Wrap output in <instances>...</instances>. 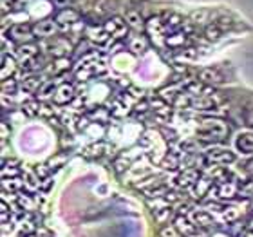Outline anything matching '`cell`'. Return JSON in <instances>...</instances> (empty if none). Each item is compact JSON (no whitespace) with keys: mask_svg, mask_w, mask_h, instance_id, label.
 <instances>
[{"mask_svg":"<svg viewBox=\"0 0 253 237\" xmlns=\"http://www.w3.org/2000/svg\"><path fill=\"white\" fill-rule=\"evenodd\" d=\"M246 172H248L250 176H253V159L246 163Z\"/></svg>","mask_w":253,"mask_h":237,"instance_id":"obj_27","label":"cell"},{"mask_svg":"<svg viewBox=\"0 0 253 237\" xmlns=\"http://www.w3.org/2000/svg\"><path fill=\"white\" fill-rule=\"evenodd\" d=\"M237 147L243 150V152H253V134L252 132H246V134H241L237 138Z\"/></svg>","mask_w":253,"mask_h":237,"instance_id":"obj_14","label":"cell"},{"mask_svg":"<svg viewBox=\"0 0 253 237\" xmlns=\"http://www.w3.org/2000/svg\"><path fill=\"white\" fill-rule=\"evenodd\" d=\"M37 54H38V49H37V46H33V44H27V46H20V47H18V56H20L22 63L35 58Z\"/></svg>","mask_w":253,"mask_h":237,"instance_id":"obj_13","label":"cell"},{"mask_svg":"<svg viewBox=\"0 0 253 237\" xmlns=\"http://www.w3.org/2000/svg\"><path fill=\"white\" fill-rule=\"evenodd\" d=\"M199 82L201 84H222L224 76L217 67H206L199 73Z\"/></svg>","mask_w":253,"mask_h":237,"instance_id":"obj_6","label":"cell"},{"mask_svg":"<svg viewBox=\"0 0 253 237\" xmlns=\"http://www.w3.org/2000/svg\"><path fill=\"white\" fill-rule=\"evenodd\" d=\"M65 159H67V156H65V154H62V156H58V158H51V159H49V169H54V167L62 165Z\"/></svg>","mask_w":253,"mask_h":237,"instance_id":"obj_24","label":"cell"},{"mask_svg":"<svg viewBox=\"0 0 253 237\" xmlns=\"http://www.w3.org/2000/svg\"><path fill=\"white\" fill-rule=\"evenodd\" d=\"M33 27L29 24H15V26L9 27V38L15 40V42L26 44L33 38Z\"/></svg>","mask_w":253,"mask_h":237,"instance_id":"obj_2","label":"cell"},{"mask_svg":"<svg viewBox=\"0 0 253 237\" xmlns=\"http://www.w3.org/2000/svg\"><path fill=\"white\" fill-rule=\"evenodd\" d=\"M58 29V24L53 18H45V20H40L33 26V33L37 37H53L54 33Z\"/></svg>","mask_w":253,"mask_h":237,"instance_id":"obj_5","label":"cell"},{"mask_svg":"<svg viewBox=\"0 0 253 237\" xmlns=\"http://www.w3.org/2000/svg\"><path fill=\"white\" fill-rule=\"evenodd\" d=\"M197 181H199V170H197V169H186L185 172L177 178V183H179V187H185V189H188V187L195 185Z\"/></svg>","mask_w":253,"mask_h":237,"instance_id":"obj_11","label":"cell"},{"mask_svg":"<svg viewBox=\"0 0 253 237\" xmlns=\"http://www.w3.org/2000/svg\"><path fill=\"white\" fill-rule=\"evenodd\" d=\"M54 96V103H58V105H63V103H69V101L74 98V89L73 85L69 84H63L58 87V91H56V95Z\"/></svg>","mask_w":253,"mask_h":237,"instance_id":"obj_10","label":"cell"},{"mask_svg":"<svg viewBox=\"0 0 253 237\" xmlns=\"http://www.w3.org/2000/svg\"><path fill=\"white\" fill-rule=\"evenodd\" d=\"M237 192L241 197H253V178L237 185Z\"/></svg>","mask_w":253,"mask_h":237,"instance_id":"obj_17","label":"cell"},{"mask_svg":"<svg viewBox=\"0 0 253 237\" xmlns=\"http://www.w3.org/2000/svg\"><path fill=\"white\" fill-rule=\"evenodd\" d=\"M163 167L165 169H175V167H179V158L175 156V154H167V158L163 161Z\"/></svg>","mask_w":253,"mask_h":237,"instance_id":"obj_20","label":"cell"},{"mask_svg":"<svg viewBox=\"0 0 253 237\" xmlns=\"http://www.w3.org/2000/svg\"><path fill=\"white\" fill-rule=\"evenodd\" d=\"M24 87H26L27 91H31V93L40 91L42 89V78H38V76H29V78L24 80Z\"/></svg>","mask_w":253,"mask_h":237,"instance_id":"obj_18","label":"cell"},{"mask_svg":"<svg viewBox=\"0 0 253 237\" xmlns=\"http://www.w3.org/2000/svg\"><path fill=\"white\" fill-rule=\"evenodd\" d=\"M54 20H56L60 29H67L69 26H73L74 22H78V13L73 9H62Z\"/></svg>","mask_w":253,"mask_h":237,"instance_id":"obj_9","label":"cell"},{"mask_svg":"<svg viewBox=\"0 0 253 237\" xmlns=\"http://www.w3.org/2000/svg\"><path fill=\"white\" fill-rule=\"evenodd\" d=\"M56 7H67V5L74 4V0H51Z\"/></svg>","mask_w":253,"mask_h":237,"instance_id":"obj_25","label":"cell"},{"mask_svg":"<svg viewBox=\"0 0 253 237\" xmlns=\"http://www.w3.org/2000/svg\"><path fill=\"white\" fill-rule=\"evenodd\" d=\"M111 150V145H107V143H96V145H92V147L87 148V156L89 158H100V156H103V154H107Z\"/></svg>","mask_w":253,"mask_h":237,"instance_id":"obj_15","label":"cell"},{"mask_svg":"<svg viewBox=\"0 0 253 237\" xmlns=\"http://www.w3.org/2000/svg\"><path fill=\"white\" fill-rule=\"evenodd\" d=\"M126 46H128V51H132L134 54H141L148 49V40L143 35H132L126 40Z\"/></svg>","mask_w":253,"mask_h":237,"instance_id":"obj_8","label":"cell"},{"mask_svg":"<svg viewBox=\"0 0 253 237\" xmlns=\"http://www.w3.org/2000/svg\"><path fill=\"white\" fill-rule=\"evenodd\" d=\"M244 121H246L248 125H253V107L252 109H246V112H244Z\"/></svg>","mask_w":253,"mask_h":237,"instance_id":"obj_26","label":"cell"},{"mask_svg":"<svg viewBox=\"0 0 253 237\" xmlns=\"http://www.w3.org/2000/svg\"><path fill=\"white\" fill-rule=\"evenodd\" d=\"M206 161H208V163H215V165H228L235 161V156H233V152H230V150L215 148V150L206 152Z\"/></svg>","mask_w":253,"mask_h":237,"instance_id":"obj_4","label":"cell"},{"mask_svg":"<svg viewBox=\"0 0 253 237\" xmlns=\"http://www.w3.org/2000/svg\"><path fill=\"white\" fill-rule=\"evenodd\" d=\"M217 103H221V98H219V96L205 95V96H201L199 100L192 101V107H194L195 111H210V109H213Z\"/></svg>","mask_w":253,"mask_h":237,"instance_id":"obj_7","label":"cell"},{"mask_svg":"<svg viewBox=\"0 0 253 237\" xmlns=\"http://www.w3.org/2000/svg\"><path fill=\"white\" fill-rule=\"evenodd\" d=\"M125 20H126V26H132V27H136V29L143 27V16H141V13H139V11H136V9L126 11Z\"/></svg>","mask_w":253,"mask_h":237,"instance_id":"obj_12","label":"cell"},{"mask_svg":"<svg viewBox=\"0 0 253 237\" xmlns=\"http://www.w3.org/2000/svg\"><path fill=\"white\" fill-rule=\"evenodd\" d=\"M161 237H179V232L174 227H167L161 230Z\"/></svg>","mask_w":253,"mask_h":237,"instance_id":"obj_23","label":"cell"},{"mask_svg":"<svg viewBox=\"0 0 253 237\" xmlns=\"http://www.w3.org/2000/svg\"><path fill=\"white\" fill-rule=\"evenodd\" d=\"M103 29H105L112 38H123L126 35V31H128L126 22H123L122 18H118V16H114V18H111V20H107L105 24H103Z\"/></svg>","mask_w":253,"mask_h":237,"instance_id":"obj_3","label":"cell"},{"mask_svg":"<svg viewBox=\"0 0 253 237\" xmlns=\"http://www.w3.org/2000/svg\"><path fill=\"white\" fill-rule=\"evenodd\" d=\"M24 112L27 116H35L40 112V103L38 101H27V103H24Z\"/></svg>","mask_w":253,"mask_h":237,"instance_id":"obj_19","label":"cell"},{"mask_svg":"<svg viewBox=\"0 0 253 237\" xmlns=\"http://www.w3.org/2000/svg\"><path fill=\"white\" fill-rule=\"evenodd\" d=\"M194 223L197 227H211V225H215L213 219L206 212H194Z\"/></svg>","mask_w":253,"mask_h":237,"instance_id":"obj_16","label":"cell"},{"mask_svg":"<svg viewBox=\"0 0 253 237\" xmlns=\"http://www.w3.org/2000/svg\"><path fill=\"white\" fill-rule=\"evenodd\" d=\"M230 127L222 120H205L197 129V138L201 142H222L228 136Z\"/></svg>","mask_w":253,"mask_h":237,"instance_id":"obj_1","label":"cell"},{"mask_svg":"<svg viewBox=\"0 0 253 237\" xmlns=\"http://www.w3.org/2000/svg\"><path fill=\"white\" fill-rule=\"evenodd\" d=\"M15 89H16V84H15V82H13L11 78L2 80V91H4V95H5V96L11 95V93H15Z\"/></svg>","mask_w":253,"mask_h":237,"instance_id":"obj_21","label":"cell"},{"mask_svg":"<svg viewBox=\"0 0 253 237\" xmlns=\"http://www.w3.org/2000/svg\"><path fill=\"white\" fill-rule=\"evenodd\" d=\"M206 37L210 38V40H217V38L221 37V27L217 26V24L210 26L208 29H206Z\"/></svg>","mask_w":253,"mask_h":237,"instance_id":"obj_22","label":"cell"}]
</instances>
